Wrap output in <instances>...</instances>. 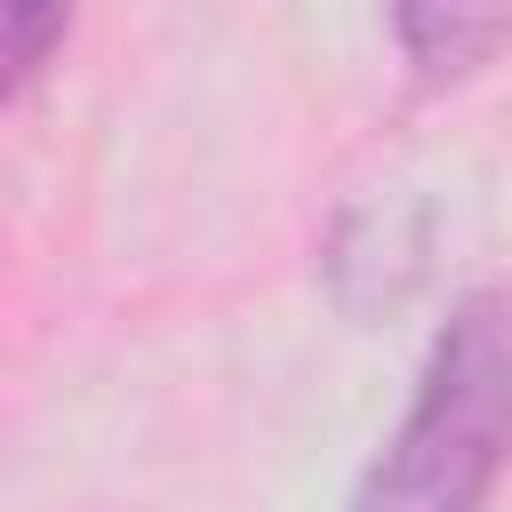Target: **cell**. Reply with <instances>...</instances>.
<instances>
[{"mask_svg":"<svg viewBox=\"0 0 512 512\" xmlns=\"http://www.w3.org/2000/svg\"><path fill=\"white\" fill-rule=\"evenodd\" d=\"M512 464V280L464 288L432 328L408 416L344 512H488Z\"/></svg>","mask_w":512,"mask_h":512,"instance_id":"cell-1","label":"cell"},{"mask_svg":"<svg viewBox=\"0 0 512 512\" xmlns=\"http://www.w3.org/2000/svg\"><path fill=\"white\" fill-rule=\"evenodd\" d=\"M392 40L424 88H448L512 48V0H392Z\"/></svg>","mask_w":512,"mask_h":512,"instance_id":"cell-2","label":"cell"},{"mask_svg":"<svg viewBox=\"0 0 512 512\" xmlns=\"http://www.w3.org/2000/svg\"><path fill=\"white\" fill-rule=\"evenodd\" d=\"M72 0H0V104H16L64 48Z\"/></svg>","mask_w":512,"mask_h":512,"instance_id":"cell-3","label":"cell"}]
</instances>
